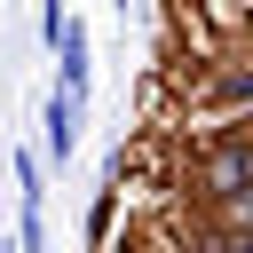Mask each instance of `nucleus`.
Returning <instances> with one entry per match:
<instances>
[{"label": "nucleus", "mask_w": 253, "mask_h": 253, "mask_svg": "<svg viewBox=\"0 0 253 253\" xmlns=\"http://www.w3.org/2000/svg\"><path fill=\"white\" fill-rule=\"evenodd\" d=\"M55 55H63V79H55V87L87 95V71H95V63H87V24H79V16H71V32H63V47H55Z\"/></svg>", "instance_id": "7ed1b4c3"}, {"label": "nucleus", "mask_w": 253, "mask_h": 253, "mask_svg": "<svg viewBox=\"0 0 253 253\" xmlns=\"http://www.w3.org/2000/svg\"><path fill=\"white\" fill-rule=\"evenodd\" d=\"M63 32H71V8H63V0H40V40L63 47Z\"/></svg>", "instance_id": "39448f33"}, {"label": "nucleus", "mask_w": 253, "mask_h": 253, "mask_svg": "<svg viewBox=\"0 0 253 253\" xmlns=\"http://www.w3.org/2000/svg\"><path fill=\"white\" fill-rule=\"evenodd\" d=\"M16 190H24V245L40 253L47 245V190H40V166L32 158H16Z\"/></svg>", "instance_id": "f03ea898"}, {"label": "nucleus", "mask_w": 253, "mask_h": 253, "mask_svg": "<svg viewBox=\"0 0 253 253\" xmlns=\"http://www.w3.org/2000/svg\"><path fill=\"white\" fill-rule=\"evenodd\" d=\"M213 111H253V63H221V79H213Z\"/></svg>", "instance_id": "20e7f679"}, {"label": "nucleus", "mask_w": 253, "mask_h": 253, "mask_svg": "<svg viewBox=\"0 0 253 253\" xmlns=\"http://www.w3.org/2000/svg\"><path fill=\"white\" fill-rule=\"evenodd\" d=\"M79 119H87V95L55 87V95H47V158H55V166L79 150Z\"/></svg>", "instance_id": "f257e3e1"}]
</instances>
